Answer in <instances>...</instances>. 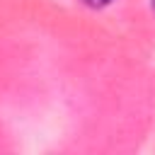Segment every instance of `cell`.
Here are the masks:
<instances>
[{
  "label": "cell",
  "mask_w": 155,
  "mask_h": 155,
  "mask_svg": "<svg viewBox=\"0 0 155 155\" xmlns=\"http://www.w3.org/2000/svg\"><path fill=\"white\" fill-rule=\"evenodd\" d=\"M85 5H90V7H107L109 2H114V0H82Z\"/></svg>",
  "instance_id": "cell-1"
},
{
  "label": "cell",
  "mask_w": 155,
  "mask_h": 155,
  "mask_svg": "<svg viewBox=\"0 0 155 155\" xmlns=\"http://www.w3.org/2000/svg\"><path fill=\"white\" fill-rule=\"evenodd\" d=\"M150 2H153V10H155V0H150Z\"/></svg>",
  "instance_id": "cell-2"
}]
</instances>
